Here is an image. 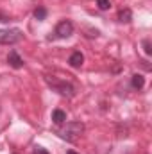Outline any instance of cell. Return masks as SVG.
<instances>
[{
    "label": "cell",
    "mask_w": 152,
    "mask_h": 154,
    "mask_svg": "<svg viewBox=\"0 0 152 154\" xmlns=\"http://www.w3.org/2000/svg\"><path fill=\"white\" fill-rule=\"evenodd\" d=\"M82 131H84L82 122H65L56 129V134H59L66 142H74L75 138H79L82 134Z\"/></svg>",
    "instance_id": "1"
},
{
    "label": "cell",
    "mask_w": 152,
    "mask_h": 154,
    "mask_svg": "<svg viewBox=\"0 0 152 154\" xmlns=\"http://www.w3.org/2000/svg\"><path fill=\"white\" fill-rule=\"evenodd\" d=\"M45 81L48 82V86L50 88H54L59 95H63V97H68V99H72L74 95H75V86L74 84H70V82H66V81H57V79H50V77H45Z\"/></svg>",
    "instance_id": "2"
},
{
    "label": "cell",
    "mask_w": 152,
    "mask_h": 154,
    "mask_svg": "<svg viewBox=\"0 0 152 154\" xmlns=\"http://www.w3.org/2000/svg\"><path fill=\"white\" fill-rule=\"evenodd\" d=\"M23 39V32L18 27L13 29H0V45H14Z\"/></svg>",
    "instance_id": "3"
},
{
    "label": "cell",
    "mask_w": 152,
    "mask_h": 154,
    "mask_svg": "<svg viewBox=\"0 0 152 154\" xmlns=\"http://www.w3.org/2000/svg\"><path fill=\"white\" fill-rule=\"evenodd\" d=\"M54 34H56V38H59V39L70 38V36L74 34V23H72L70 20H61V22L56 25Z\"/></svg>",
    "instance_id": "4"
},
{
    "label": "cell",
    "mask_w": 152,
    "mask_h": 154,
    "mask_svg": "<svg viewBox=\"0 0 152 154\" xmlns=\"http://www.w3.org/2000/svg\"><path fill=\"white\" fill-rule=\"evenodd\" d=\"M7 63H9V66H13V68H16V70H20V68H23V59L20 57V54L16 52V50H11L9 54H7Z\"/></svg>",
    "instance_id": "5"
},
{
    "label": "cell",
    "mask_w": 152,
    "mask_h": 154,
    "mask_svg": "<svg viewBox=\"0 0 152 154\" xmlns=\"http://www.w3.org/2000/svg\"><path fill=\"white\" fill-rule=\"evenodd\" d=\"M82 63H84V56H82V52H81V50L72 52V56L68 57V65H70L72 68H81V66H82Z\"/></svg>",
    "instance_id": "6"
},
{
    "label": "cell",
    "mask_w": 152,
    "mask_h": 154,
    "mask_svg": "<svg viewBox=\"0 0 152 154\" xmlns=\"http://www.w3.org/2000/svg\"><path fill=\"white\" fill-rule=\"evenodd\" d=\"M52 122H54L56 125L65 124V122H66V113H65L63 109H54V111H52Z\"/></svg>",
    "instance_id": "7"
},
{
    "label": "cell",
    "mask_w": 152,
    "mask_h": 154,
    "mask_svg": "<svg viewBox=\"0 0 152 154\" xmlns=\"http://www.w3.org/2000/svg\"><path fill=\"white\" fill-rule=\"evenodd\" d=\"M131 86H132L134 90H141V88L145 86V77L141 75V74H134L132 79H131Z\"/></svg>",
    "instance_id": "8"
},
{
    "label": "cell",
    "mask_w": 152,
    "mask_h": 154,
    "mask_svg": "<svg viewBox=\"0 0 152 154\" xmlns=\"http://www.w3.org/2000/svg\"><path fill=\"white\" fill-rule=\"evenodd\" d=\"M118 20L122 22V23H131V20H132V11L131 9H122L120 13H118Z\"/></svg>",
    "instance_id": "9"
},
{
    "label": "cell",
    "mask_w": 152,
    "mask_h": 154,
    "mask_svg": "<svg viewBox=\"0 0 152 154\" xmlns=\"http://www.w3.org/2000/svg\"><path fill=\"white\" fill-rule=\"evenodd\" d=\"M47 14H48V11H47L43 5H38V7L34 9V18H36L38 22H43V20L47 18Z\"/></svg>",
    "instance_id": "10"
},
{
    "label": "cell",
    "mask_w": 152,
    "mask_h": 154,
    "mask_svg": "<svg viewBox=\"0 0 152 154\" xmlns=\"http://www.w3.org/2000/svg\"><path fill=\"white\" fill-rule=\"evenodd\" d=\"M97 5H99L100 11H108L111 7V2L109 0H97Z\"/></svg>",
    "instance_id": "11"
},
{
    "label": "cell",
    "mask_w": 152,
    "mask_h": 154,
    "mask_svg": "<svg viewBox=\"0 0 152 154\" xmlns=\"http://www.w3.org/2000/svg\"><path fill=\"white\" fill-rule=\"evenodd\" d=\"M141 45H143V50H145V54H147V56H150V54H152L150 39H149V38H145V39H143V41H141Z\"/></svg>",
    "instance_id": "12"
},
{
    "label": "cell",
    "mask_w": 152,
    "mask_h": 154,
    "mask_svg": "<svg viewBox=\"0 0 152 154\" xmlns=\"http://www.w3.org/2000/svg\"><path fill=\"white\" fill-rule=\"evenodd\" d=\"M32 154H50V152H48L45 147H39V145H36V147H34V151H32Z\"/></svg>",
    "instance_id": "13"
},
{
    "label": "cell",
    "mask_w": 152,
    "mask_h": 154,
    "mask_svg": "<svg viewBox=\"0 0 152 154\" xmlns=\"http://www.w3.org/2000/svg\"><path fill=\"white\" fill-rule=\"evenodd\" d=\"M0 22H9V16L2 14V11H0Z\"/></svg>",
    "instance_id": "14"
},
{
    "label": "cell",
    "mask_w": 152,
    "mask_h": 154,
    "mask_svg": "<svg viewBox=\"0 0 152 154\" xmlns=\"http://www.w3.org/2000/svg\"><path fill=\"white\" fill-rule=\"evenodd\" d=\"M66 154H79V152H75V151H68Z\"/></svg>",
    "instance_id": "15"
}]
</instances>
